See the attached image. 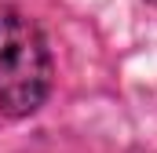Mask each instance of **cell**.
<instances>
[{
    "label": "cell",
    "mask_w": 157,
    "mask_h": 153,
    "mask_svg": "<svg viewBox=\"0 0 157 153\" xmlns=\"http://www.w3.org/2000/svg\"><path fill=\"white\" fill-rule=\"evenodd\" d=\"M51 84V55L40 29L15 7H0V113H33Z\"/></svg>",
    "instance_id": "1"
},
{
    "label": "cell",
    "mask_w": 157,
    "mask_h": 153,
    "mask_svg": "<svg viewBox=\"0 0 157 153\" xmlns=\"http://www.w3.org/2000/svg\"><path fill=\"white\" fill-rule=\"evenodd\" d=\"M150 4H157V0H150Z\"/></svg>",
    "instance_id": "2"
}]
</instances>
